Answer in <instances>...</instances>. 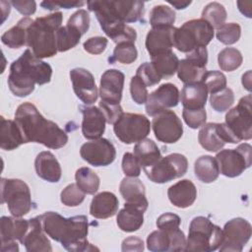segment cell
Segmentation results:
<instances>
[{"label":"cell","instance_id":"cell-17","mask_svg":"<svg viewBox=\"0 0 252 252\" xmlns=\"http://www.w3.org/2000/svg\"><path fill=\"white\" fill-rule=\"evenodd\" d=\"M186 238L184 232L177 228L174 230L158 229L147 237V247L152 252H177L185 251Z\"/></svg>","mask_w":252,"mask_h":252},{"label":"cell","instance_id":"cell-30","mask_svg":"<svg viewBox=\"0 0 252 252\" xmlns=\"http://www.w3.org/2000/svg\"><path fill=\"white\" fill-rule=\"evenodd\" d=\"M144 213L138 207L124 204V208L117 214L116 222L118 227L125 232L138 230L144 223Z\"/></svg>","mask_w":252,"mask_h":252},{"label":"cell","instance_id":"cell-12","mask_svg":"<svg viewBox=\"0 0 252 252\" xmlns=\"http://www.w3.org/2000/svg\"><path fill=\"white\" fill-rule=\"evenodd\" d=\"M151 122L143 114L123 113L113 124L115 136L124 144L130 145L145 139L151 131Z\"/></svg>","mask_w":252,"mask_h":252},{"label":"cell","instance_id":"cell-44","mask_svg":"<svg viewBox=\"0 0 252 252\" xmlns=\"http://www.w3.org/2000/svg\"><path fill=\"white\" fill-rule=\"evenodd\" d=\"M217 38L223 44L230 45L237 42L241 35V28L237 23H224L217 29Z\"/></svg>","mask_w":252,"mask_h":252},{"label":"cell","instance_id":"cell-35","mask_svg":"<svg viewBox=\"0 0 252 252\" xmlns=\"http://www.w3.org/2000/svg\"><path fill=\"white\" fill-rule=\"evenodd\" d=\"M194 171L196 177L204 183L214 182L220 174L217 159L211 156L198 158L194 163Z\"/></svg>","mask_w":252,"mask_h":252},{"label":"cell","instance_id":"cell-14","mask_svg":"<svg viewBox=\"0 0 252 252\" xmlns=\"http://www.w3.org/2000/svg\"><path fill=\"white\" fill-rule=\"evenodd\" d=\"M152 127L156 138L164 144L176 143L183 134L182 122L172 110H164L155 115Z\"/></svg>","mask_w":252,"mask_h":252},{"label":"cell","instance_id":"cell-61","mask_svg":"<svg viewBox=\"0 0 252 252\" xmlns=\"http://www.w3.org/2000/svg\"><path fill=\"white\" fill-rule=\"evenodd\" d=\"M10 5H11V3L10 2H6V1H1V7H2V16H3V18H2V23L6 20V18L8 17V15H9V13H10V10H11V8H10Z\"/></svg>","mask_w":252,"mask_h":252},{"label":"cell","instance_id":"cell-13","mask_svg":"<svg viewBox=\"0 0 252 252\" xmlns=\"http://www.w3.org/2000/svg\"><path fill=\"white\" fill-rule=\"evenodd\" d=\"M221 232L222 240L219 247L220 251L241 252L251 237L252 227L248 220L235 218L224 224Z\"/></svg>","mask_w":252,"mask_h":252},{"label":"cell","instance_id":"cell-24","mask_svg":"<svg viewBox=\"0 0 252 252\" xmlns=\"http://www.w3.org/2000/svg\"><path fill=\"white\" fill-rule=\"evenodd\" d=\"M41 227L37 217L30 220V228L25 235L22 244L29 252H47L52 251L51 243Z\"/></svg>","mask_w":252,"mask_h":252},{"label":"cell","instance_id":"cell-32","mask_svg":"<svg viewBox=\"0 0 252 252\" xmlns=\"http://www.w3.org/2000/svg\"><path fill=\"white\" fill-rule=\"evenodd\" d=\"M29 17L21 19L16 26L5 32L1 36V41L10 48H20L27 44L28 29L32 23Z\"/></svg>","mask_w":252,"mask_h":252},{"label":"cell","instance_id":"cell-59","mask_svg":"<svg viewBox=\"0 0 252 252\" xmlns=\"http://www.w3.org/2000/svg\"><path fill=\"white\" fill-rule=\"evenodd\" d=\"M252 3L251 2H242V1H238L237 2V6H238V9L239 11L244 15L246 16L247 18H251L252 17V14H251V8L249 6H251Z\"/></svg>","mask_w":252,"mask_h":252},{"label":"cell","instance_id":"cell-3","mask_svg":"<svg viewBox=\"0 0 252 252\" xmlns=\"http://www.w3.org/2000/svg\"><path fill=\"white\" fill-rule=\"evenodd\" d=\"M52 76L51 66L35 57L31 49L23 54L10 66L8 86L10 91L19 97L31 94L35 84L44 85L50 82Z\"/></svg>","mask_w":252,"mask_h":252},{"label":"cell","instance_id":"cell-52","mask_svg":"<svg viewBox=\"0 0 252 252\" xmlns=\"http://www.w3.org/2000/svg\"><path fill=\"white\" fill-rule=\"evenodd\" d=\"M122 170L128 177H138L141 174V166L132 153H125L122 158Z\"/></svg>","mask_w":252,"mask_h":252},{"label":"cell","instance_id":"cell-55","mask_svg":"<svg viewBox=\"0 0 252 252\" xmlns=\"http://www.w3.org/2000/svg\"><path fill=\"white\" fill-rule=\"evenodd\" d=\"M85 4L83 1H43L40 3V6L46 10H57L60 8L70 9V8H79Z\"/></svg>","mask_w":252,"mask_h":252},{"label":"cell","instance_id":"cell-29","mask_svg":"<svg viewBox=\"0 0 252 252\" xmlns=\"http://www.w3.org/2000/svg\"><path fill=\"white\" fill-rule=\"evenodd\" d=\"M25 144L21 130L15 120L0 117V147L5 151H12Z\"/></svg>","mask_w":252,"mask_h":252},{"label":"cell","instance_id":"cell-57","mask_svg":"<svg viewBox=\"0 0 252 252\" xmlns=\"http://www.w3.org/2000/svg\"><path fill=\"white\" fill-rule=\"evenodd\" d=\"M186 58L206 66L208 63V51L206 47H196L190 52L186 53Z\"/></svg>","mask_w":252,"mask_h":252},{"label":"cell","instance_id":"cell-51","mask_svg":"<svg viewBox=\"0 0 252 252\" xmlns=\"http://www.w3.org/2000/svg\"><path fill=\"white\" fill-rule=\"evenodd\" d=\"M98 108L102 111L106 122L109 124H114L124 113L120 103H111L104 100H100Z\"/></svg>","mask_w":252,"mask_h":252},{"label":"cell","instance_id":"cell-31","mask_svg":"<svg viewBox=\"0 0 252 252\" xmlns=\"http://www.w3.org/2000/svg\"><path fill=\"white\" fill-rule=\"evenodd\" d=\"M134 156L143 169L153 166L160 158L161 154L157 144L151 139H143L134 147Z\"/></svg>","mask_w":252,"mask_h":252},{"label":"cell","instance_id":"cell-5","mask_svg":"<svg viewBox=\"0 0 252 252\" xmlns=\"http://www.w3.org/2000/svg\"><path fill=\"white\" fill-rule=\"evenodd\" d=\"M62 20V13L54 12L32 21L27 32V45L32 48L35 57L47 58L57 53L56 32L61 27Z\"/></svg>","mask_w":252,"mask_h":252},{"label":"cell","instance_id":"cell-47","mask_svg":"<svg viewBox=\"0 0 252 252\" xmlns=\"http://www.w3.org/2000/svg\"><path fill=\"white\" fill-rule=\"evenodd\" d=\"M130 94L132 99L137 104H144L147 101L149 93L146 84L138 77L133 76L130 81Z\"/></svg>","mask_w":252,"mask_h":252},{"label":"cell","instance_id":"cell-8","mask_svg":"<svg viewBox=\"0 0 252 252\" xmlns=\"http://www.w3.org/2000/svg\"><path fill=\"white\" fill-rule=\"evenodd\" d=\"M1 203L7 204L12 216L21 218L32 209L31 191L21 179H1Z\"/></svg>","mask_w":252,"mask_h":252},{"label":"cell","instance_id":"cell-16","mask_svg":"<svg viewBox=\"0 0 252 252\" xmlns=\"http://www.w3.org/2000/svg\"><path fill=\"white\" fill-rule=\"evenodd\" d=\"M80 155L84 160L94 166H106L116 158L113 144L104 138H99L82 145Z\"/></svg>","mask_w":252,"mask_h":252},{"label":"cell","instance_id":"cell-60","mask_svg":"<svg viewBox=\"0 0 252 252\" xmlns=\"http://www.w3.org/2000/svg\"><path fill=\"white\" fill-rule=\"evenodd\" d=\"M242 85L248 92L251 91V71L250 70H248L245 74H243Z\"/></svg>","mask_w":252,"mask_h":252},{"label":"cell","instance_id":"cell-54","mask_svg":"<svg viewBox=\"0 0 252 252\" xmlns=\"http://www.w3.org/2000/svg\"><path fill=\"white\" fill-rule=\"evenodd\" d=\"M107 43V38L103 36H94L88 38L84 42V49L91 54L97 55L105 50Z\"/></svg>","mask_w":252,"mask_h":252},{"label":"cell","instance_id":"cell-27","mask_svg":"<svg viewBox=\"0 0 252 252\" xmlns=\"http://www.w3.org/2000/svg\"><path fill=\"white\" fill-rule=\"evenodd\" d=\"M179 98L185 109L205 108L208 98L207 87L203 82L185 84L179 94Z\"/></svg>","mask_w":252,"mask_h":252},{"label":"cell","instance_id":"cell-36","mask_svg":"<svg viewBox=\"0 0 252 252\" xmlns=\"http://www.w3.org/2000/svg\"><path fill=\"white\" fill-rule=\"evenodd\" d=\"M176 72L178 79L185 85L202 82L207 69L206 66L185 58L179 60Z\"/></svg>","mask_w":252,"mask_h":252},{"label":"cell","instance_id":"cell-58","mask_svg":"<svg viewBox=\"0 0 252 252\" xmlns=\"http://www.w3.org/2000/svg\"><path fill=\"white\" fill-rule=\"evenodd\" d=\"M122 251H143L144 242L141 238L137 236H130L123 240L122 242Z\"/></svg>","mask_w":252,"mask_h":252},{"label":"cell","instance_id":"cell-53","mask_svg":"<svg viewBox=\"0 0 252 252\" xmlns=\"http://www.w3.org/2000/svg\"><path fill=\"white\" fill-rule=\"evenodd\" d=\"M181 220L179 216L173 213H165L160 215L157 220V226L159 229L174 230L179 228Z\"/></svg>","mask_w":252,"mask_h":252},{"label":"cell","instance_id":"cell-41","mask_svg":"<svg viewBox=\"0 0 252 252\" xmlns=\"http://www.w3.org/2000/svg\"><path fill=\"white\" fill-rule=\"evenodd\" d=\"M226 17V10L220 3L211 2L203 9L201 19L208 22L213 28L218 29L224 24Z\"/></svg>","mask_w":252,"mask_h":252},{"label":"cell","instance_id":"cell-38","mask_svg":"<svg viewBox=\"0 0 252 252\" xmlns=\"http://www.w3.org/2000/svg\"><path fill=\"white\" fill-rule=\"evenodd\" d=\"M82 33L71 26L60 27L56 32L57 49L59 52H65L71 48H74L81 39Z\"/></svg>","mask_w":252,"mask_h":252},{"label":"cell","instance_id":"cell-7","mask_svg":"<svg viewBox=\"0 0 252 252\" xmlns=\"http://www.w3.org/2000/svg\"><path fill=\"white\" fill-rule=\"evenodd\" d=\"M214 34V28L205 20H190L180 28H175L173 46L181 52L188 53L196 47H206Z\"/></svg>","mask_w":252,"mask_h":252},{"label":"cell","instance_id":"cell-50","mask_svg":"<svg viewBox=\"0 0 252 252\" xmlns=\"http://www.w3.org/2000/svg\"><path fill=\"white\" fill-rule=\"evenodd\" d=\"M67 25L78 30L83 35L90 28V15L86 10L80 9L69 18Z\"/></svg>","mask_w":252,"mask_h":252},{"label":"cell","instance_id":"cell-45","mask_svg":"<svg viewBox=\"0 0 252 252\" xmlns=\"http://www.w3.org/2000/svg\"><path fill=\"white\" fill-rule=\"evenodd\" d=\"M86 193L83 192L76 183L67 185L60 194L61 203L67 207H77L85 200Z\"/></svg>","mask_w":252,"mask_h":252},{"label":"cell","instance_id":"cell-26","mask_svg":"<svg viewBox=\"0 0 252 252\" xmlns=\"http://www.w3.org/2000/svg\"><path fill=\"white\" fill-rule=\"evenodd\" d=\"M167 196L172 205L185 209L193 205L197 198V189L189 179H182L171 185L167 190Z\"/></svg>","mask_w":252,"mask_h":252},{"label":"cell","instance_id":"cell-9","mask_svg":"<svg viewBox=\"0 0 252 252\" xmlns=\"http://www.w3.org/2000/svg\"><path fill=\"white\" fill-rule=\"evenodd\" d=\"M252 147L248 143L240 144L236 149H225L215 157L220 173L226 177L239 176L252 162Z\"/></svg>","mask_w":252,"mask_h":252},{"label":"cell","instance_id":"cell-56","mask_svg":"<svg viewBox=\"0 0 252 252\" xmlns=\"http://www.w3.org/2000/svg\"><path fill=\"white\" fill-rule=\"evenodd\" d=\"M10 3L24 16H31L36 10V3L32 0H16Z\"/></svg>","mask_w":252,"mask_h":252},{"label":"cell","instance_id":"cell-39","mask_svg":"<svg viewBox=\"0 0 252 252\" xmlns=\"http://www.w3.org/2000/svg\"><path fill=\"white\" fill-rule=\"evenodd\" d=\"M175 22V12L168 6H155L150 13V24L152 28L172 27Z\"/></svg>","mask_w":252,"mask_h":252},{"label":"cell","instance_id":"cell-28","mask_svg":"<svg viewBox=\"0 0 252 252\" xmlns=\"http://www.w3.org/2000/svg\"><path fill=\"white\" fill-rule=\"evenodd\" d=\"M119 207V201L112 192L104 191L96 194L91 203L90 213L95 219H108L113 217Z\"/></svg>","mask_w":252,"mask_h":252},{"label":"cell","instance_id":"cell-19","mask_svg":"<svg viewBox=\"0 0 252 252\" xmlns=\"http://www.w3.org/2000/svg\"><path fill=\"white\" fill-rule=\"evenodd\" d=\"M73 90L79 99L85 104L96 101L98 93L93 74L85 68H74L70 71Z\"/></svg>","mask_w":252,"mask_h":252},{"label":"cell","instance_id":"cell-10","mask_svg":"<svg viewBox=\"0 0 252 252\" xmlns=\"http://www.w3.org/2000/svg\"><path fill=\"white\" fill-rule=\"evenodd\" d=\"M188 169V160L181 154H170L161 157L153 166L144 169L147 177L158 184L169 182L183 176Z\"/></svg>","mask_w":252,"mask_h":252},{"label":"cell","instance_id":"cell-62","mask_svg":"<svg viewBox=\"0 0 252 252\" xmlns=\"http://www.w3.org/2000/svg\"><path fill=\"white\" fill-rule=\"evenodd\" d=\"M168 3L170 5H172L175 9L177 10H181V9H185L187 6H189L191 4V1H168Z\"/></svg>","mask_w":252,"mask_h":252},{"label":"cell","instance_id":"cell-46","mask_svg":"<svg viewBox=\"0 0 252 252\" xmlns=\"http://www.w3.org/2000/svg\"><path fill=\"white\" fill-rule=\"evenodd\" d=\"M202 82L206 85L208 93L216 94L226 88V77L220 71H207Z\"/></svg>","mask_w":252,"mask_h":252},{"label":"cell","instance_id":"cell-4","mask_svg":"<svg viewBox=\"0 0 252 252\" xmlns=\"http://www.w3.org/2000/svg\"><path fill=\"white\" fill-rule=\"evenodd\" d=\"M88 8L94 12L103 32L121 23L142 21L145 13V3L142 1H88Z\"/></svg>","mask_w":252,"mask_h":252},{"label":"cell","instance_id":"cell-2","mask_svg":"<svg viewBox=\"0 0 252 252\" xmlns=\"http://www.w3.org/2000/svg\"><path fill=\"white\" fill-rule=\"evenodd\" d=\"M37 218L44 232L53 240L60 242L66 250L82 252L95 249L87 239L89 222L86 216L66 219L56 212H46Z\"/></svg>","mask_w":252,"mask_h":252},{"label":"cell","instance_id":"cell-43","mask_svg":"<svg viewBox=\"0 0 252 252\" xmlns=\"http://www.w3.org/2000/svg\"><path fill=\"white\" fill-rule=\"evenodd\" d=\"M210 103L212 108L217 112H224L234 103V94L231 89L224 88L223 90L211 94Z\"/></svg>","mask_w":252,"mask_h":252},{"label":"cell","instance_id":"cell-48","mask_svg":"<svg viewBox=\"0 0 252 252\" xmlns=\"http://www.w3.org/2000/svg\"><path fill=\"white\" fill-rule=\"evenodd\" d=\"M136 76H138L147 87L155 86L161 80L151 62H145L140 65L136 71Z\"/></svg>","mask_w":252,"mask_h":252},{"label":"cell","instance_id":"cell-34","mask_svg":"<svg viewBox=\"0 0 252 252\" xmlns=\"http://www.w3.org/2000/svg\"><path fill=\"white\" fill-rule=\"evenodd\" d=\"M152 58V65L161 79L172 77L177 71L179 59L172 50L160 52Z\"/></svg>","mask_w":252,"mask_h":252},{"label":"cell","instance_id":"cell-20","mask_svg":"<svg viewBox=\"0 0 252 252\" xmlns=\"http://www.w3.org/2000/svg\"><path fill=\"white\" fill-rule=\"evenodd\" d=\"M124 74L116 69L106 70L100 78L99 95L101 100L120 103L124 87Z\"/></svg>","mask_w":252,"mask_h":252},{"label":"cell","instance_id":"cell-15","mask_svg":"<svg viewBox=\"0 0 252 252\" xmlns=\"http://www.w3.org/2000/svg\"><path fill=\"white\" fill-rule=\"evenodd\" d=\"M30 228V220L19 219L17 217H2L0 220L1 250L3 252H18L17 240L22 243Z\"/></svg>","mask_w":252,"mask_h":252},{"label":"cell","instance_id":"cell-21","mask_svg":"<svg viewBox=\"0 0 252 252\" xmlns=\"http://www.w3.org/2000/svg\"><path fill=\"white\" fill-rule=\"evenodd\" d=\"M83 114L82 133L88 140L99 139L105 130V117L96 106H80Z\"/></svg>","mask_w":252,"mask_h":252},{"label":"cell","instance_id":"cell-33","mask_svg":"<svg viewBox=\"0 0 252 252\" xmlns=\"http://www.w3.org/2000/svg\"><path fill=\"white\" fill-rule=\"evenodd\" d=\"M198 140L200 145L209 152H218L225 145L219 130V123L204 124L199 131Z\"/></svg>","mask_w":252,"mask_h":252},{"label":"cell","instance_id":"cell-18","mask_svg":"<svg viewBox=\"0 0 252 252\" xmlns=\"http://www.w3.org/2000/svg\"><path fill=\"white\" fill-rule=\"evenodd\" d=\"M178 102L179 91L177 87L171 83H165L148 95L146 112L148 115L154 117L168 108L175 107Z\"/></svg>","mask_w":252,"mask_h":252},{"label":"cell","instance_id":"cell-42","mask_svg":"<svg viewBox=\"0 0 252 252\" xmlns=\"http://www.w3.org/2000/svg\"><path fill=\"white\" fill-rule=\"evenodd\" d=\"M138 57V51L133 42H121L116 44L112 56L108 59L110 63L119 62L122 64H131Z\"/></svg>","mask_w":252,"mask_h":252},{"label":"cell","instance_id":"cell-25","mask_svg":"<svg viewBox=\"0 0 252 252\" xmlns=\"http://www.w3.org/2000/svg\"><path fill=\"white\" fill-rule=\"evenodd\" d=\"M34 168L40 178L51 183L58 182L62 175L59 161L49 151H43L36 156Z\"/></svg>","mask_w":252,"mask_h":252},{"label":"cell","instance_id":"cell-49","mask_svg":"<svg viewBox=\"0 0 252 252\" xmlns=\"http://www.w3.org/2000/svg\"><path fill=\"white\" fill-rule=\"evenodd\" d=\"M182 117L185 123L192 129H197L202 127L207 120V112L205 108L190 110L183 108Z\"/></svg>","mask_w":252,"mask_h":252},{"label":"cell","instance_id":"cell-37","mask_svg":"<svg viewBox=\"0 0 252 252\" xmlns=\"http://www.w3.org/2000/svg\"><path fill=\"white\" fill-rule=\"evenodd\" d=\"M76 184L86 194L93 195L98 188L100 179L98 175L90 167H80L75 173Z\"/></svg>","mask_w":252,"mask_h":252},{"label":"cell","instance_id":"cell-6","mask_svg":"<svg viewBox=\"0 0 252 252\" xmlns=\"http://www.w3.org/2000/svg\"><path fill=\"white\" fill-rule=\"evenodd\" d=\"M222 240L220 226L214 224L208 218L195 217L189 225L185 251L211 252L219 249Z\"/></svg>","mask_w":252,"mask_h":252},{"label":"cell","instance_id":"cell-11","mask_svg":"<svg viewBox=\"0 0 252 252\" xmlns=\"http://www.w3.org/2000/svg\"><path fill=\"white\" fill-rule=\"evenodd\" d=\"M252 97L247 94L241 97L236 106L225 115V125L238 142L252 138Z\"/></svg>","mask_w":252,"mask_h":252},{"label":"cell","instance_id":"cell-40","mask_svg":"<svg viewBox=\"0 0 252 252\" xmlns=\"http://www.w3.org/2000/svg\"><path fill=\"white\" fill-rule=\"evenodd\" d=\"M243 58L241 52L234 47H225L218 55V63L222 71L231 72L239 68Z\"/></svg>","mask_w":252,"mask_h":252},{"label":"cell","instance_id":"cell-1","mask_svg":"<svg viewBox=\"0 0 252 252\" xmlns=\"http://www.w3.org/2000/svg\"><path fill=\"white\" fill-rule=\"evenodd\" d=\"M25 144L39 143L49 149H60L68 142L67 134L53 121L42 116L34 104L24 102L15 113Z\"/></svg>","mask_w":252,"mask_h":252},{"label":"cell","instance_id":"cell-23","mask_svg":"<svg viewBox=\"0 0 252 252\" xmlns=\"http://www.w3.org/2000/svg\"><path fill=\"white\" fill-rule=\"evenodd\" d=\"M119 191L125 204L140 208L144 212L147 211L149 203L146 198L145 185L137 177H125L119 185Z\"/></svg>","mask_w":252,"mask_h":252},{"label":"cell","instance_id":"cell-22","mask_svg":"<svg viewBox=\"0 0 252 252\" xmlns=\"http://www.w3.org/2000/svg\"><path fill=\"white\" fill-rule=\"evenodd\" d=\"M175 27L152 28L146 36V48L151 57L173 47Z\"/></svg>","mask_w":252,"mask_h":252}]
</instances>
